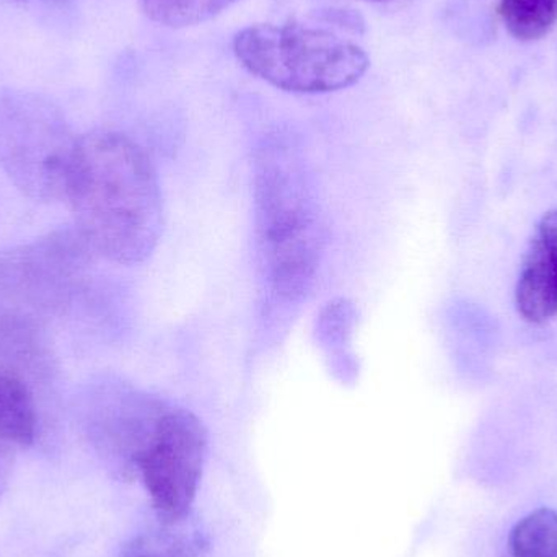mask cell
<instances>
[{
	"mask_svg": "<svg viewBox=\"0 0 557 557\" xmlns=\"http://www.w3.org/2000/svg\"><path fill=\"white\" fill-rule=\"evenodd\" d=\"M255 201L270 287L297 300L313 282L323 251V219L310 173L288 153H264L255 169Z\"/></svg>",
	"mask_w": 557,
	"mask_h": 557,
	"instance_id": "cell-2",
	"label": "cell"
},
{
	"mask_svg": "<svg viewBox=\"0 0 557 557\" xmlns=\"http://www.w3.org/2000/svg\"><path fill=\"white\" fill-rule=\"evenodd\" d=\"M517 308L532 323L557 317V253L535 242L517 284Z\"/></svg>",
	"mask_w": 557,
	"mask_h": 557,
	"instance_id": "cell-6",
	"label": "cell"
},
{
	"mask_svg": "<svg viewBox=\"0 0 557 557\" xmlns=\"http://www.w3.org/2000/svg\"><path fill=\"white\" fill-rule=\"evenodd\" d=\"M65 201L87 250L111 263H144L162 237L159 176L146 152L123 134L78 137Z\"/></svg>",
	"mask_w": 557,
	"mask_h": 557,
	"instance_id": "cell-1",
	"label": "cell"
},
{
	"mask_svg": "<svg viewBox=\"0 0 557 557\" xmlns=\"http://www.w3.org/2000/svg\"><path fill=\"white\" fill-rule=\"evenodd\" d=\"M146 15L160 25L191 26L208 22L240 0H139Z\"/></svg>",
	"mask_w": 557,
	"mask_h": 557,
	"instance_id": "cell-10",
	"label": "cell"
},
{
	"mask_svg": "<svg viewBox=\"0 0 557 557\" xmlns=\"http://www.w3.org/2000/svg\"><path fill=\"white\" fill-rule=\"evenodd\" d=\"M178 546H163L162 548H153V546H136L133 552L127 553L124 557H180V553L175 552Z\"/></svg>",
	"mask_w": 557,
	"mask_h": 557,
	"instance_id": "cell-13",
	"label": "cell"
},
{
	"mask_svg": "<svg viewBox=\"0 0 557 557\" xmlns=\"http://www.w3.org/2000/svg\"><path fill=\"white\" fill-rule=\"evenodd\" d=\"M512 557H557V512L539 509L517 523L510 535Z\"/></svg>",
	"mask_w": 557,
	"mask_h": 557,
	"instance_id": "cell-9",
	"label": "cell"
},
{
	"mask_svg": "<svg viewBox=\"0 0 557 557\" xmlns=\"http://www.w3.org/2000/svg\"><path fill=\"white\" fill-rule=\"evenodd\" d=\"M504 25L520 41H536L557 22V0H500Z\"/></svg>",
	"mask_w": 557,
	"mask_h": 557,
	"instance_id": "cell-8",
	"label": "cell"
},
{
	"mask_svg": "<svg viewBox=\"0 0 557 557\" xmlns=\"http://www.w3.org/2000/svg\"><path fill=\"white\" fill-rule=\"evenodd\" d=\"M235 52L251 74L295 94L343 90L369 69L359 46L300 25L250 26L235 38Z\"/></svg>",
	"mask_w": 557,
	"mask_h": 557,
	"instance_id": "cell-3",
	"label": "cell"
},
{
	"mask_svg": "<svg viewBox=\"0 0 557 557\" xmlns=\"http://www.w3.org/2000/svg\"><path fill=\"white\" fill-rule=\"evenodd\" d=\"M38 431L35 398L28 383L10 370L0 369V444L25 448Z\"/></svg>",
	"mask_w": 557,
	"mask_h": 557,
	"instance_id": "cell-7",
	"label": "cell"
},
{
	"mask_svg": "<svg viewBox=\"0 0 557 557\" xmlns=\"http://www.w3.org/2000/svg\"><path fill=\"white\" fill-rule=\"evenodd\" d=\"M75 144L49 114L23 108L0 113V166L33 201L65 199Z\"/></svg>",
	"mask_w": 557,
	"mask_h": 557,
	"instance_id": "cell-5",
	"label": "cell"
},
{
	"mask_svg": "<svg viewBox=\"0 0 557 557\" xmlns=\"http://www.w3.org/2000/svg\"><path fill=\"white\" fill-rule=\"evenodd\" d=\"M12 451L13 448L0 444V497L3 496L7 484H9L10 470H12Z\"/></svg>",
	"mask_w": 557,
	"mask_h": 557,
	"instance_id": "cell-12",
	"label": "cell"
},
{
	"mask_svg": "<svg viewBox=\"0 0 557 557\" xmlns=\"http://www.w3.org/2000/svg\"><path fill=\"white\" fill-rule=\"evenodd\" d=\"M535 244L542 245L546 250L557 253V209L548 212L540 222Z\"/></svg>",
	"mask_w": 557,
	"mask_h": 557,
	"instance_id": "cell-11",
	"label": "cell"
},
{
	"mask_svg": "<svg viewBox=\"0 0 557 557\" xmlns=\"http://www.w3.org/2000/svg\"><path fill=\"white\" fill-rule=\"evenodd\" d=\"M208 432L193 412L163 408L136 457L153 509L165 523L188 516L202 476Z\"/></svg>",
	"mask_w": 557,
	"mask_h": 557,
	"instance_id": "cell-4",
	"label": "cell"
}]
</instances>
